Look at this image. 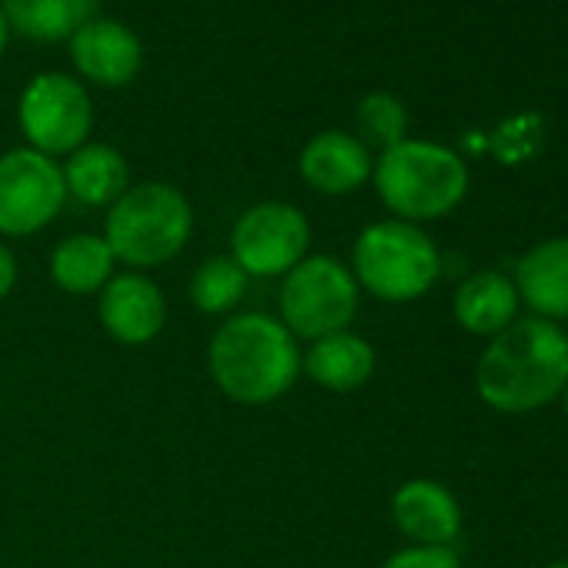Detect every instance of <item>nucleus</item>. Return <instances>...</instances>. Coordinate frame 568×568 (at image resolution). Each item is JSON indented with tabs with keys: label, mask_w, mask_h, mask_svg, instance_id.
<instances>
[{
	"label": "nucleus",
	"mask_w": 568,
	"mask_h": 568,
	"mask_svg": "<svg viewBox=\"0 0 568 568\" xmlns=\"http://www.w3.org/2000/svg\"><path fill=\"white\" fill-rule=\"evenodd\" d=\"M568 382V335L545 318H515L488 338L475 388L478 398L505 415H528L551 405Z\"/></svg>",
	"instance_id": "1"
},
{
	"label": "nucleus",
	"mask_w": 568,
	"mask_h": 568,
	"mask_svg": "<svg viewBox=\"0 0 568 568\" xmlns=\"http://www.w3.org/2000/svg\"><path fill=\"white\" fill-rule=\"evenodd\" d=\"M207 372L224 398L257 408L292 392L302 375V348L274 315L241 312L211 335Z\"/></svg>",
	"instance_id": "2"
},
{
	"label": "nucleus",
	"mask_w": 568,
	"mask_h": 568,
	"mask_svg": "<svg viewBox=\"0 0 568 568\" xmlns=\"http://www.w3.org/2000/svg\"><path fill=\"white\" fill-rule=\"evenodd\" d=\"M382 204L408 224L452 214L468 194V164L458 151L435 141H412L378 154L372 171Z\"/></svg>",
	"instance_id": "3"
},
{
	"label": "nucleus",
	"mask_w": 568,
	"mask_h": 568,
	"mask_svg": "<svg viewBox=\"0 0 568 568\" xmlns=\"http://www.w3.org/2000/svg\"><path fill=\"white\" fill-rule=\"evenodd\" d=\"M194 231L191 201L164 181L131 184L104 221V241L118 264L131 271H151L174 261Z\"/></svg>",
	"instance_id": "4"
},
{
	"label": "nucleus",
	"mask_w": 568,
	"mask_h": 568,
	"mask_svg": "<svg viewBox=\"0 0 568 568\" xmlns=\"http://www.w3.org/2000/svg\"><path fill=\"white\" fill-rule=\"evenodd\" d=\"M352 274L358 288L372 298L405 305L435 288L442 274V254L422 224L388 217L368 224L358 234L352 247Z\"/></svg>",
	"instance_id": "5"
},
{
	"label": "nucleus",
	"mask_w": 568,
	"mask_h": 568,
	"mask_svg": "<svg viewBox=\"0 0 568 568\" xmlns=\"http://www.w3.org/2000/svg\"><path fill=\"white\" fill-rule=\"evenodd\" d=\"M362 288L352 267L332 254H308L281 277L277 322L298 342H315L352 328Z\"/></svg>",
	"instance_id": "6"
},
{
	"label": "nucleus",
	"mask_w": 568,
	"mask_h": 568,
	"mask_svg": "<svg viewBox=\"0 0 568 568\" xmlns=\"http://www.w3.org/2000/svg\"><path fill=\"white\" fill-rule=\"evenodd\" d=\"M18 124L28 148L58 161L61 154H74L81 144H88L94 128V104L78 78L48 71L24 88Z\"/></svg>",
	"instance_id": "7"
},
{
	"label": "nucleus",
	"mask_w": 568,
	"mask_h": 568,
	"mask_svg": "<svg viewBox=\"0 0 568 568\" xmlns=\"http://www.w3.org/2000/svg\"><path fill=\"white\" fill-rule=\"evenodd\" d=\"M312 224L288 201H261L231 227V257L247 277H284L308 257Z\"/></svg>",
	"instance_id": "8"
},
{
	"label": "nucleus",
	"mask_w": 568,
	"mask_h": 568,
	"mask_svg": "<svg viewBox=\"0 0 568 568\" xmlns=\"http://www.w3.org/2000/svg\"><path fill=\"white\" fill-rule=\"evenodd\" d=\"M68 204L61 164L34 148L0 154V237H31Z\"/></svg>",
	"instance_id": "9"
},
{
	"label": "nucleus",
	"mask_w": 568,
	"mask_h": 568,
	"mask_svg": "<svg viewBox=\"0 0 568 568\" xmlns=\"http://www.w3.org/2000/svg\"><path fill=\"white\" fill-rule=\"evenodd\" d=\"M98 318L118 345L141 348L164 332L168 302L144 271H118L98 295Z\"/></svg>",
	"instance_id": "10"
},
{
	"label": "nucleus",
	"mask_w": 568,
	"mask_h": 568,
	"mask_svg": "<svg viewBox=\"0 0 568 568\" xmlns=\"http://www.w3.org/2000/svg\"><path fill=\"white\" fill-rule=\"evenodd\" d=\"M71 61L84 81L98 88H124L141 74L144 48L128 24L111 18H91L71 38Z\"/></svg>",
	"instance_id": "11"
},
{
	"label": "nucleus",
	"mask_w": 568,
	"mask_h": 568,
	"mask_svg": "<svg viewBox=\"0 0 568 568\" xmlns=\"http://www.w3.org/2000/svg\"><path fill=\"white\" fill-rule=\"evenodd\" d=\"M392 521L412 545L452 548L462 535V505L435 478H408L392 495Z\"/></svg>",
	"instance_id": "12"
},
{
	"label": "nucleus",
	"mask_w": 568,
	"mask_h": 568,
	"mask_svg": "<svg viewBox=\"0 0 568 568\" xmlns=\"http://www.w3.org/2000/svg\"><path fill=\"white\" fill-rule=\"evenodd\" d=\"M372 151L348 131H322L298 154L302 181L325 197H345L358 191L365 181H372Z\"/></svg>",
	"instance_id": "13"
},
{
	"label": "nucleus",
	"mask_w": 568,
	"mask_h": 568,
	"mask_svg": "<svg viewBox=\"0 0 568 568\" xmlns=\"http://www.w3.org/2000/svg\"><path fill=\"white\" fill-rule=\"evenodd\" d=\"M375 368H378L375 345L352 328L315 338V342H308V352H302V372L318 388H328L335 395L365 388L372 382Z\"/></svg>",
	"instance_id": "14"
},
{
	"label": "nucleus",
	"mask_w": 568,
	"mask_h": 568,
	"mask_svg": "<svg viewBox=\"0 0 568 568\" xmlns=\"http://www.w3.org/2000/svg\"><path fill=\"white\" fill-rule=\"evenodd\" d=\"M521 298L515 292V281L495 267H481L468 274L452 298V312L462 332L478 338L501 335L518 318Z\"/></svg>",
	"instance_id": "15"
},
{
	"label": "nucleus",
	"mask_w": 568,
	"mask_h": 568,
	"mask_svg": "<svg viewBox=\"0 0 568 568\" xmlns=\"http://www.w3.org/2000/svg\"><path fill=\"white\" fill-rule=\"evenodd\" d=\"M515 292L545 322L568 318V237H548L525 251L515 267Z\"/></svg>",
	"instance_id": "16"
},
{
	"label": "nucleus",
	"mask_w": 568,
	"mask_h": 568,
	"mask_svg": "<svg viewBox=\"0 0 568 568\" xmlns=\"http://www.w3.org/2000/svg\"><path fill=\"white\" fill-rule=\"evenodd\" d=\"M61 174H64L68 197L88 207H111L131 187V168L124 154L98 141H88L74 154H68V164H61Z\"/></svg>",
	"instance_id": "17"
},
{
	"label": "nucleus",
	"mask_w": 568,
	"mask_h": 568,
	"mask_svg": "<svg viewBox=\"0 0 568 568\" xmlns=\"http://www.w3.org/2000/svg\"><path fill=\"white\" fill-rule=\"evenodd\" d=\"M0 14L21 38L54 44L71 41L91 18H98V0H0Z\"/></svg>",
	"instance_id": "18"
},
{
	"label": "nucleus",
	"mask_w": 568,
	"mask_h": 568,
	"mask_svg": "<svg viewBox=\"0 0 568 568\" xmlns=\"http://www.w3.org/2000/svg\"><path fill=\"white\" fill-rule=\"evenodd\" d=\"M118 261L104 234H71L51 251V281L68 295H101L104 284L118 274Z\"/></svg>",
	"instance_id": "19"
},
{
	"label": "nucleus",
	"mask_w": 568,
	"mask_h": 568,
	"mask_svg": "<svg viewBox=\"0 0 568 568\" xmlns=\"http://www.w3.org/2000/svg\"><path fill=\"white\" fill-rule=\"evenodd\" d=\"M247 281L251 277L237 267V261L231 254L207 257L194 267L187 295L201 315H227L231 308L241 305V298L247 292Z\"/></svg>",
	"instance_id": "20"
},
{
	"label": "nucleus",
	"mask_w": 568,
	"mask_h": 568,
	"mask_svg": "<svg viewBox=\"0 0 568 568\" xmlns=\"http://www.w3.org/2000/svg\"><path fill=\"white\" fill-rule=\"evenodd\" d=\"M355 128H358V141L372 151H388L395 144L405 141L408 134V111L405 104L388 94V91H375L368 98H362V104L355 108Z\"/></svg>",
	"instance_id": "21"
},
{
	"label": "nucleus",
	"mask_w": 568,
	"mask_h": 568,
	"mask_svg": "<svg viewBox=\"0 0 568 568\" xmlns=\"http://www.w3.org/2000/svg\"><path fill=\"white\" fill-rule=\"evenodd\" d=\"M538 141H541V121H538L535 114L511 118V121H505V124L498 128V134H495V154H498L501 161L515 164V161L535 154Z\"/></svg>",
	"instance_id": "22"
},
{
	"label": "nucleus",
	"mask_w": 568,
	"mask_h": 568,
	"mask_svg": "<svg viewBox=\"0 0 568 568\" xmlns=\"http://www.w3.org/2000/svg\"><path fill=\"white\" fill-rule=\"evenodd\" d=\"M382 568H462L458 555L452 548H435V545H408L385 558Z\"/></svg>",
	"instance_id": "23"
},
{
	"label": "nucleus",
	"mask_w": 568,
	"mask_h": 568,
	"mask_svg": "<svg viewBox=\"0 0 568 568\" xmlns=\"http://www.w3.org/2000/svg\"><path fill=\"white\" fill-rule=\"evenodd\" d=\"M14 284H18V257L4 244V237H0V302L14 292Z\"/></svg>",
	"instance_id": "24"
},
{
	"label": "nucleus",
	"mask_w": 568,
	"mask_h": 568,
	"mask_svg": "<svg viewBox=\"0 0 568 568\" xmlns=\"http://www.w3.org/2000/svg\"><path fill=\"white\" fill-rule=\"evenodd\" d=\"M8 38H11V28H8L4 14H0V58H4V51H8Z\"/></svg>",
	"instance_id": "25"
},
{
	"label": "nucleus",
	"mask_w": 568,
	"mask_h": 568,
	"mask_svg": "<svg viewBox=\"0 0 568 568\" xmlns=\"http://www.w3.org/2000/svg\"><path fill=\"white\" fill-rule=\"evenodd\" d=\"M558 398H561V408H565V418H568V382H565V388H561Z\"/></svg>",
	"instance_id": "26"
},
{
	"label": "nucleus",
	"mask_w": 568,
	"mask_h": 568,
	"mask_svg": "<svg viewBox=\"0 0 568 568\" xmlns=\"http://www.w3.org/2000/svg\"><path fill=\"white\" fill-rule=\"evenodd\" d=\"M541 568H568V558H558V561H548V565H541Z\"/></svg>",
	"instance_id": "27"
}]
</instances>
